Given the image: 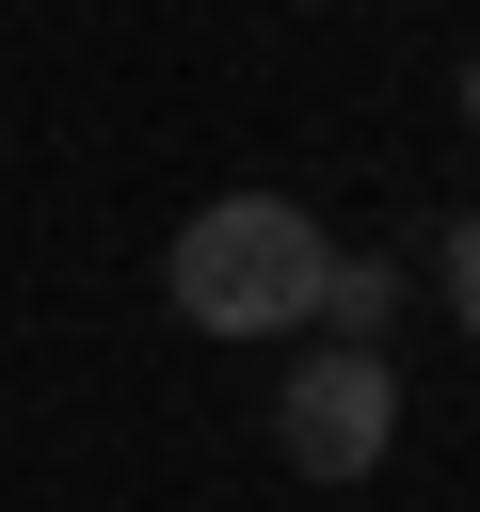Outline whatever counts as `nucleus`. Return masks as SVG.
<instances>
[{"mask_svg":"<svg viewBox=\"0 0 480 512\" xmlns=\"http://www.w3.org/2000/svg\"><path fill=\"white\" fill-rule=\"evenodd\" d=\"M320 320H336L352 352H384V320H400V272H384V256H320Z\"/></svg>","mask_w":480,"mask_h":512,"instance_id":"3","label":"nucleus"},{"mask_svg":"<svg viewBox=\"0 0 480 512\" xmlns=\"http://www.w3.org/2000/svg\"><path fill=\"white\" fill-rule=\"evenodd\" d=\"M448 320L480 336V224H448Z\"/></svg>","mask_w":480,"mask_h":512,"instance_id":"4","label":"nucleus"},{"mask_svg":"<svg viewBox=\"0 0 480 512\" xmlns=\"http://www.w3.org/2000/svg\"><path fill=\"white\" fill-rule=\"evenodd\" d=\"M464 128H480V64H464Z\"/></svg>","mask_w":480,"mask_h":512,"instance_id":"5","label":"nucleus"},{"mask_svg":"<svg viewBox=\"0 0 480 512\" xmlns=\"http://www.w3.org/2000/svg\"><path fill=\"white\" fill-rule=\"evenodd\" d=\"M272 448H288V480H368L384 448H400V368L384 352H304L288 384H272Z\"/></svg>","mask_w":480,"mask_h":512,"instance_id":"2","label":"nucleus"},{"mask_svg":"<svg viewBox=\"0 0 480 512\" xmlns=\"http://www.w3.org/2000/svg\"><path fill=\"white\" fill-rule=\"evenodd\" d=\"M320 256H336V240H320L288 192H208V208L176 224L160 288H176L192 336H288V320H320Z\"/></svg>","mask_w":480,"mask_h":512,"instance_id":"1","label":"nucleus"}]
</instances>
